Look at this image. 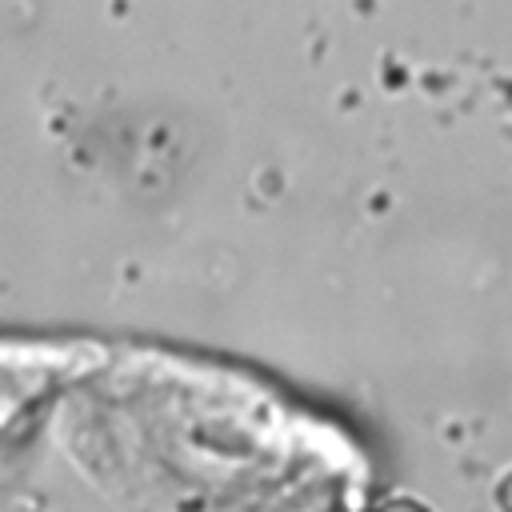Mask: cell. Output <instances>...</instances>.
<instances>
[{"label":"cell","instance_id":"cell-1","mask_svg":"<svg viewBox=\"0 0 512 512\" xmlns=\"http://www.w3.org/2000/svg\"><path fill=\"white\" fill-rule=\"evenodd\" d=\"M376 512H424V508H416V504H384V508H376Z\"/></svg>","mask_w":512,"mask_h":512}]
</instances>
